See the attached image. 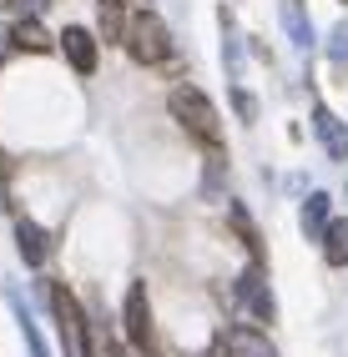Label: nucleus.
<instances>
[{
	"mask_svg": "<svg viewBox=\"0 0 348 357\" xmlns=\"http://www.w3.org/2000/svg\"><path fill=\"white\" fill-rule=\"evenodd\" d=\"M167 111L177 116V126L187 131L192 141H202L207 151H222V116H217V106L207 101L197 86H177L167 96Z\"/></svg>",
	"mask_w": 348,
	"mask_h": 357,
	"instance_id": "f257e3e1",
	"label": "nucleus"
},
{
	"mask_svg": "<svg viewBox=\"0 0 348 357\" xmlns=\"http://www.w3.org/2000/svg\"><path fill=\"white\" fill-rule=\"evenodd\" d=\"M51 312H56V332H61V357H91V322L66 282H51Z\"/></svg>",
	"mask_w": 348,
	"mask_h": 357,
	"instance_id": "f03ea898",
	"label": "nucleus"
},
{
	"mask_svg": "<svg viewBox=\"0 0 348 357\" xmlns=\"http://www.w3.org/2000/svg\"><path fill=\"white\" fill-rule=\"evenodd\" d=\"M122 45L131 51L136 66H161V61H172V31H167V20L152 15V10H142V15L126 20Z\"/></svg>",
	"mask_w": 348,
	"mask_h": 357,
	"instance_id": "7ed1b4c3",
	"label": "nucleus"
},
{
	"mask_svg": "<svg viewBox=\"0 0 348 357\" xmlns=\"http://www.w3.org/2000/svg\"><path fill=\"white\" fill-rule=\"evenodd\" d=\"M122 322H126V342L136 357H157V332H152V302H147V287L131 282L126 292V307H122Z\"/></svg>",
	"mask_w": 348,
	"mask_h": 357,
	"instance_id": "20e7f679",
	"label": "nucleus"
},
{
	"mask_svg": "<svg viewBox=\"0 0 348 357\" xmlns=\"http://www.w3.org/2000/svg\"><path fill=\"white\" fill-rule=\"evenodd\" d=\"M238 302H242L258 322H273V317H277V302H273L268 282H263V267H247V272L238 277Z\"/></svg>",
	"mask_w": 348,
	"mask_h": 357,
	"instance_id": "39448f33",
	"label": "nucleus"
},
{
	"mask_svg": "<svg viewBox=\"0 0 348 357\" xmlns=\"http://www.w3.org/2000/svg\"><path fill=\"white\" fill-rule=\"evenodd\" d=\"M56 40H61L66 61L76 66V76H91V70H96V36H91L86 26H66Z\"/></svg>",
	"mask_w": 348,
	"mask_h": 357,
	"instance_id": "423d86ee",
	"label": "nucleus"
},
{
	"mask_svg": "<svg viewBox=\"0 0 348 357\" xmlns=\"http://www.w3.org/2000/svg\"><path fill=\"white\" fill-rule=\"evenodd\" d=\"M313 131H318L323 151H328L333 161H348V121H338V116L323 106V101L313 106Z\"/></svg>",
	"mask_w": 348,
	"mask_h": 357,
	"instance_id": "0eeeda50",
	"label": "nucleus"
},
{
	"mask_svg": "<svg viewBox=\"0 0 348 357\" xmlns=\"http://www.w3.org/2000/svg\"><path fill=\"white\" fill-rule=\"evenodd\" d=\"M222 352L227 357H277L268 332H258V327H227L222 332Z\"/></svg>",
	"mask_w": 348,
	"mask_h": 357,
	"instance_id": "6e6552de",
	"label": "nucleus"
},
{
	"mask_svg": "<svg viewBox=\"0 0 348 357\" xmlns=\"http://www.w3.org/2000/svg\"><path fill=\"white\" fill-rule=\"evenodd\" d=\"M6 40L15 45V51H31V56H51V51H56V40L45 36V26H41L36 15H20L15 26L6 31Z\"/></svg>",
	"mask_w": 348,
	"mask_h": 357,
	"instance_id": "1a4fd4ad",
	"label": "nucleus"
},
{
	"mask_svg": "<svg viewBox=\"0 0 348 357\" xmlns=\"http://www.w3.org/2000/svg\"><path fill=\"white\" fill-rule=\"evenodd\" d=\"M15 247H20V261H26V267H45V257H51V236H45L31 217H15Z\"/></svg>",
	"mask_w": 348,
	"mask_h": 357,
	"instance_id": "9d476101",
	"label": "nucleus"
},
{
	"mask_svg": "<svg viewBox=\"0 0 348 357\" xmlns=\"http://www.w3.org/2000/svg\"><path fill=\"white\" fill-rule=\"evenodd\" d=\"M318 242H323V261H328V267H348V217L328 222Z\"/></svg>",
	"mask_w": 348,
	"mask_h": 357,
	"instance_id": "9b49d317",
	"label": "nucleus"
},
{
	"mask_svg": "<svg viewBox=\"0 0 348 357\" xmlns=\"http://www.w3.org/2000/svg\"><path fill=\"white\" fill-rule=\"evenodd\" d=\"M227 222L238 227V236H242V247L252 252V267H263V257H268V252H263V236H258V227H252V217H247V211H242L238 202L227 206Z\"/></svg>",
	"mask_w": 348,
	"mask_h": 357,
	"instance_id": "f8f14e48",
	"label": "nucleus"
},
{
	"mask_svg": "<svg viewBox=\"0 0 348 357\" xmlns=\"http://www.w3.org/2000/svg\"><path fill=\"white\" fill-rule=\"evenodd\" d=\"M283 26H288L298 51H308V45H313V20L303 15V0H283Z\"/></svg>",
	"mask_w": 348,
	"mask_h": 357,
	"instance_id": "ddd939ff",
	"label": "nucleus"
},
{
	"mask_svg": "<svg viewBox=\"0 0 348 357\" xmlns=\"http://www.w3.org/2000/svg\"><path fill=\"white\" fill-rule=\"evenodd\" d=\"M122 31H126V10L122 0H101V20H96V36L106 45H122Z\"/></svg>",
	"mask_w": 348,
	"mask_h": 357,
	"instance_id": "4468645a",
	"label": "nucleus"
},
{
	"mask_svg": "<svg viewBox=\"0 0 348 357\" xmlns=\"http://www.w3.org/2000/svg\"><path fill=\"white\" fill-rule=\"evenodd\" d=\"M298 222H303V236H308V242H318L323 227H328V197L313 192V197L303 202V217H298Z\"/></svg>",
	"mask_w": 348,
	"mask_h": 357,
	"instance_id": "2eb2a0df",
	"label": "nucleus"
},
{
	"mask_svg": "<svg viewBox=\"0 0 348 357\" xmlns=\"http://www.w3.org/2000/svg\"><path fill=\"white\" fill-rule=\"evenodd\" d=\"M15 312H20V337H26L31 357H51V352H45V342H41V332H36V322L26 317V307H20V297H15Z\"/></svg>",
	"mask_w": 348,
	"mask_h": 357,
	"instance_id": "dca6fc26",
	"label": "nucleus"
},
{
	"mask_svg": "<svg viewBox=\"0 0 348 357\" xmlns=\"http://www.w3.org/2000/svg\"><path fill=\"white\" fill-rule=\"evenodd\" d=\"M328 56L343 66L348 61V20H338V26H333V36H328Z\"/></svg>",
	"mask_w": 348,
	"mask_h": 357,
	"instance_id": "f3484780",
	"label": "nucleus"
},
{
	"mask_svg": "<svg viewBox=\"0 0 348 357\" xmlns=\"http://www.w3.org/2000/svg\"><path fill=\"white\" fill-rule=\"evenodd\" d=\"M238 111H242V116H247V121H252V116H258V101H252V96H247V91H238Z\"/></svg>",
	"mask_w": 348,
	"mask_h": 357,
	"instance_id": "a211bd4d",
	"label": "nucleus"
},
{
	"mask_svg": "<svg viewBox=\"0 0 348 357\" xmlns=\"http://www.w3.org/2000/svg\"><path fill=\"white\" fill-rule=\"evenodd\" d=\"M91 347H96L101 357H122V347H116V342H101V337H91Z\"/></svg>",
	"mask_w": 348,
	"mask_h": 357,
	"instance_id": "6ab92c4d",
	"label": "nucleus"
},
{
	"mask_svg": "<svg viewBox=\"0 0 348 357\" xmlns=\"http://www.w3.org/2000/svg\"><path fill=\"white\" fill-rule=\"evenodd\" d=\"M20 6H26V15H41V10H45V0H20Z\"/></svg>",
	"mask_w": 348,
	"mask_h": 357,
	"instance_id": "aec40b11",
	"label": "nucleus"
},
{
	"mask_svg": "<svg viewBox=\"0 0 348 357\" xmlns=\"http://www.w3.org/2000/svg\"><path fill=\"white\" fill-rule=\"evenodd\" d=\"M10 6H15V0H0V10H10Z\"/></svg>",
	"mask_w": 348,
	"mask_h": 357,
	"instance_id": "412c9836",
	"label": "nucleus"
}]
</instances>
